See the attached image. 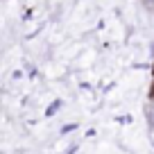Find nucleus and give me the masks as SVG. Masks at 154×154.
I'll list each match as a JSON object with an SVG mask.
<instances>
[{
	"mask_svg": "<svg viewBox=\"0 0 154 154\" xmlns=\"http://www.w3.org/2000/svg\"><path fill=\"white\" fill-rule=\"evenodd\" d=\"M149 102H154V79H152V88H149Z\"/></svg>",
	"mask_w": 154,
	"mask_h": 154,
	"instance_id": "f03ea898",
	"label": "nucleus"
},
{
	"mask_svg": "<svg viewBox=\"0 0 154 154\" xmlns=\"http://www.w3.org/2000/svg\"><path fill=\"white\" fill-rule=\"evenodd\" d=\"M145 113H147V122H149V127L154 129V102H149V104H147Z\"/></svg>",
	"mask_w": 154,
	"mask_h": 154,
	"instance_id": "f257e3e1",
	"label": "nucleus"
}]
</instances>
